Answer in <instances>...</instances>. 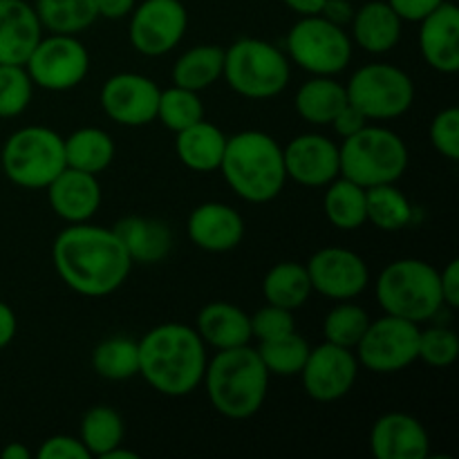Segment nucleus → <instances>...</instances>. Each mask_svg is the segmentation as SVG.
Returning <instances> with one entry per match:
<instances>
[{
    "instance_id": "nucleus-1",
    "label": "nucleus",
    "mask_w": 459,
    "mask_h": 459,
    "mask_svg": "<svg viewBox=\"0 0 459 459\" xmlns=\"http://www.w3.org/2000/svg\"><path fill=\"white\" fill-rule=\"evenodd\" d=\"M52 263L58 278L85 299L115 294L133 269L115 229L90 222L70 224L58 233L52 245Z\"/></svg>"
},
{
    "instance_id": "nucleus-2",
    "label": "nucleus",
    "mask_w": 459,
    "mask_h": 459,
    "mask_svg": "<svg viewBox=\"0 0 459 459\" xmlns=\"http://www.w3.org/2000/svg\"><path fill=\"white\" fill-rule=\"evenodd\" d=\"M139 345V377L164 397H186L204 379V341L195 327L184 323H161L148 330Z\"/></svg>"
},
{
    "instance_id": "nucleus-3",
    "label": "nucleus",
    "mask_w": 459,
    "mask_h": 459,
    "mask_svg": "<svg viewBox=\"0 0 459 459\" xmlns=\"http://www.w3.org/2000/svg\"><path fill=\"white\" fill-rule=\"evenodd\" d=\"M220 173L240 200L267 204L287 184L282 146L263 130H242L227 137Z\"/></svg>"
},
{
    "instance_id": "nucleus-4",
    "label": "nucleus",
    "mask_w": 459,
    "mask_h": 459,
    "mask_svg": "<svg viewBox=\"0 0 459 459\" xmlns=\"http://www.w3.org/2000/svg\"><path fill=\"white\" fill-rule=\"evenodd\" d=\"M269 372L260 361L258 350L249 343L231 350H218L209 359L204 384L209 402L227 420H249L264 406Z\"/></svg>"
},
{
    "instance_id": "nucleus-5",
    "label": "nucleus",
    "mask_w": 459,
    "mask_h": 459,
    "mask_svg": "<svg viewBox=\"0 0 459 459\" xmlns=\"http://www.w3.org/2000/svg\"><path fill=\"white\" fill-rule=\"evenodd\" d=\"M375 296L384 314L421 323L433 321L444 307L439 269L420 258H399L381 269Z\"/></svg>"
},
{
    "instance_id": "nucleus-6",
    "label": "nucleus",
    "mask_w": 459,
    "mask_h": 459,
    "mask_svg": "<svg viewBox=\"0 0 459 459\" xmlns=\"http://www.w3.org/2000/svg\"><path fill=\"white\" fill-rule=\"evenodd\" d=\"M341 178L363 188L397 184L408 170V146L394 130L368 124L339 146Z\"/></svg>"
},
{
    "instance_id": "nucleus-7",
    "label": "nucleus",
    "mask_w": 459,
    "mask_h": 459,
    "mask_svg": "<svg viewBox=\"0 0 459 459\" xmlns=\"http://www.w3.org/2000/svg\"><path fill=\"white\" fill-rule=\"evenodd\" d=\"M222 79L240 97L264 101L285 92L291 79V65L281 48L247 36L224 49Z\"/></svg>"
},
{
    "instance_id": "nucleus-8",
    "label": "nucleus",
    "mask_w": 459,
    "mask_h": 459,
    "mask_svg": "<svg viewBox=\"0 0 459 459\" xmlns=\"http://www.w3.org/2000/svg\"><path fill=\"white\" fill-rule=\"evenodd\" d=\"M4 178L27 191H45L65 169L63 137L48 126H25L7 137L0 151Z\"/></svg>"
},
{
    "instance_id": "nucleus-9",
    "label": "nucleus",
    "mask_w": 459,
    "mask_h": 459,
    "mask_svg": "<svg viewBox=\"0 0 459 459\" xmlns=\"http://www.w3.org/2000/svg\"><path fill=\"white\" fill-rule=\"evenodd\" d=\"M352 39L325 16H303L287 34V58L312 76H336L352 61Z\"/></svg>"
},
{
    "instance_id": "nucleus-10",
    "label": "nucleus",
    "mask_w": 459,
    "mask_h": 459,
    "mask_svg": "<svg viewBox=\"0 0 459 459\" xmlns=\"http://www.w3.org/2000/svg\"><path fill=\"white\" fill-rule=\"evenodd\" d=\"M348 103L366 115L368 121H390L406 115L415 103L411 74L393 63H370L350 76Z\"/></svg>"
},
{
    "instance_id": "nucleus-11",
    "label": "nucleus",
    "mask_w": 459,
    "mask_h": 459,
    "mask_svg": "<svg viewBox=\"0 0 459 459\" xmlns=\"http://www.w3.org/2000/svg\"><path fill=\"white\" fill-rule=\"evenodd\" d=\"M34 88L48 92H67L85 81L90 72L88 48L72 34L40 36L36 48L25 61Z\"/></svg>"
},
{
    "instance_id": "nucleus-12",
    "label": "nucleus",
    "mask_w": 459,
    "mask_h": 459,
    "mask_svg": "<svg viewBox=\"0 0 459 459\" xmlns=\"http://www.w3.org/2000/svg\"><path fill=\"white\" fill-rule=\"evenodd\" d=\"M420 330L417 323L390 314L370 321L354 348L359 366L375 375H394L406 370L417 361Z\"/></svg>"
},
{
    "instance_id": "nucleus-13",
    "label": "nucleus",
    "mask_w": 459,
    "mask_h": 459,
    "mask_svg": "<svg viewBox=\"0 0 459 459\" xmlns=\"http://www.w3.org/2000/svg\"><path fill=\"white\" fill-rule=\"evenodd\" d=\"M188 30V12L179 0H143L130 12L128 40L142 56L173 52Z\"/></svg>"
},
{
    "instance_id": "nucleus-14",
    "label": "nucleus",
    "mask_w": 459,
    "mask_h": 459,
    "mask_svg": "<svg viewBox=\"0 0 459 459\" xmlns=\"http://www.w3.org/2000/svg\"><path fill=\"white\" fill-rule=\"evenodd\" d=\"M312 291L327 300H354L370 285V269L366 260L352 249L323 247L307 260Z\"/></svg>"
},
{
    "instance_id": "nucleus-15",
    "label": "nucleus",
    "mask_w": 459,
    "mask_h": 459,
    "mask_svg": "<svg viewBox=\"0 0 459 459\" xmlns=\"http://www.w3.org/2000/svg\"><path fill=\"white\" fill-rule=\"evenodd\" d=\"M359 361L354 350L341 348L334 343H321L309 348L307 361L300 370L303 388L314 402L330 403L339 402L352 393L359 379Z\"/></svg>"
},
{
    "instance_id": "nucleus-16",
    "label": "nucleus",
    "mask_w": 459,
    "mask_h": 459,
    "mask_svg": "<svg viewBox=\"0 0 459 459\" xmlns=\"http://www.w3.org/2000/svg\"><path fill=\"white\" fill-rule=\"evenodd\" d=\"M160 85L137 72L112 74L101 85L99 101L106 117L126 128H142L157 119Z\"/></svg>"
},
{
    "instance_id": "nucleus-17",
    "label": "nucleus",
    "mask_w": 459,
    "mask_h": 459,
    "mask_svg": "<svg viewBox=\"0 0 459 459\" xmlns=\"http://www.w3.org/2000/svg\"><path fill=\"white\" fill-rule=\"evenodd\" d=\"M287 179L307 188H325L341 175L339 143L318 133H305L282 146Z\"/></svg>"
},
{
    "instance_id": "nucleus-18",
    "label": "nucleus",
    "mask_w": 459,
    "mask_h": 459,
    "mask_svg": "<svg viewBox=\"0 0 459 459\" xmlns=\"http://www.w3.org/2000/svg\"><path fill=\"white\" fill-rule=\"evenodd\" d=\"M48 200L54 213L67 224L90 222L101 209L103 191L99 175L83 173L65 166L52 182L48 184Z\"/></svg>"
},
{
    "instance_id": "nucleus-19",
    "label": "nucleus",
    "mask_w": 459,
    "mask_h": 459,
    "mask_svg": "<svg viewBox=\"0 0 459 459\" xmlns=\"http://www.w3.org/2000/svg\"><path fill=\"white\" fill-rule=\"evenodd\" d=\"M186 233L197 249L227 254L245 238V218L240 211L224 202H204L188 215Z\"/></svg>"
},
{
    "instance_id": "nucleus-20",
    "label": "nucleus",
    "mask_w": 459,
    "mask_h": 459,
    "mask_svg": "<svg viewBox=\"0 0 459 459\" xmlns=\"http://www.w3.org/2000/svg\"><path fill=\"white\" fill-rule=\"evenodd\" d=\"M370 451L377 459H426L430 455L429 430L406 412H385L370 429Z\"/></svg>"
},
{
    "instance_id": "nucleus-21",
    "label": "nucleus",
    "mask_w": 459,
    "mask_h": 459,
    "mask_svg": "<svg viewBox=\"0 0 459 459\" xmlns=\"http://www.w3.org/2000/svg\"><path fill=\"white\" fill-rule=\"evenodd\" d=\"M420 52L439 74L459 72V9L444 0L420 22Z\"/></svg>"
},
{
    "instance_id": "nucleus-22",
    "label": "nucleus",
    "mask_w": 459,
    "mask_h": 459,
    "mask_svg": "<svg viewBox=\"0 0 459 459\" xmlns=\"http://www.w3.org/2000/svg\"><path fill=\"white\" fill-rule=\"evenodd\" d=\"M43 36V25L27 0H0V65H25Z\"/></svg>"
},
{
    "instance_id": "nucleus-23",
    "label": "nucleus",
    "mask_w": 459,
    "mask_h": 459,
    "mask_svg": "<svg viewBox=\"0 0 459 459\" xmlns=\"http://www.w3.org/2000/svg\"><path fill=\"white\" fill-rule=\"evenodd\" d=\"M126 254L133 264H157L164 263L173 251V231L166 222L143 215H128L115 224Z\"/></svg>"
},
{
    "instance_id": "nucleus-24",
    "label": "nucleus",
    "mask_w": 459,
    "mask_h": 459,
    "mask_svg": "<svg viewBox=\"0 0 459 459\" xmlns=\"http://www.w3.org/2000/svg\"><path fill=\"white\" fill-rule=\"evenodd\" d=\"M350 25L352 43L368 54H388L402 40L403 21L385 0H370L363 7L354 9Z\"/></svg>"
},
{
    "instance_id": "nucleus-25",
    "label": "nucleus",
    "mask_w": 459,
    "mask_h": 459,
    "mask_svg": "<svg viewBox=\"0 0 459 459\" xmlns=\"http://www.w3.org/2000/svg\"><path fill=\"white\" fill-rule=\"evenodd\" d=\"M195 330L206 348L213 350H231L249 343L251 336V318L245 309L238 305L215 300L204 305L197 314Z\"/></svg>"
},
{
    "instance_id": "nucleus-26",
    "label": "nucleus",
    "mask_w": 459,
    "mask_h": 459,
    "mask_svg": "<svg viewBox=\"0 0 459 459\" xmlns=\"http://www.w3.org/2000/svg\"><path fill=\"white\" fill-rule=\"evenodd\" d=\"M224 148H227V134L206 119L175 133V152L179 161L195 173L218 170Z\"/></svg>"
},
{
    "instance_id": "nucleus-27",
    "label": "nucleus",
    "mask_w": 459,
    "mask_h": 459,
    "mask_svg": "<svg viewBox=\"0 0 459 459\" xmlns=\"http://www.w3.org/2000/svg\"><path fill=\"white\" fill-rule=\"evenodd\" d=\"M345 103V85L334 76H312L300 85L294 99L296 112L312 126H330Z\"/></svg>"
},
{
    "instance_id": "nucleus-28",
    "label": "nucleus",
    "mask_w": 459,
    "mask_h": 459,
    "mask_svg": "<svg viewBox=\"0 0 459 459\" xmlns=\"http://www.w3.org/2000/svg\"><path fill=\"white\" fill-rule=\"evenodd\" d=\"M63 148H65V164L70 169L92 175L103 173L112 164L117 152L115 139L106 130L94 126H85L63 137Z\"/></svg>"
},
{
    "instance_id": "nucleus-29",
    "label": "nucleus",
    "mask_w": 459,
    "mask_h": 459,
    "mask_svg": "<svg viewBox=\"0 0 459 459\" xmlns=\"http://www.w3.org/2000/svg\"><path fill=\"white\" fill-rule=\"evenodd\" d=\"M415 220V206L397 184L366 188V222L379 231H402Z\"/></svg>"
},
{
    "instance_id": "nucleus-30",
    "label": "nucleus",
    "mask_w": 459,
    "mask_h": 459,
    "mask_svg": "<svg viewBox=\"0 0 459 459\" xmlns=\"http://www.w3.org/2000/svg\"><path fill=\"white\" fill-rule=\"evenodd\" d=\"M224 48L220 45H195L186 49L173 65V85L202 92L222 79Z\"/></svg>"
},
{
    "instance_id": "nucleus-31",
    "label": "nucleus",
    "mask_w": 459,
    "mask_h": 459,
    "mask_svg": "<svg viewBox=\"0 0 459 459\" xmlns=\"http://www.w3.org/2000/svg\"><path fill=\"white\" fill-rule=\"evenodd\" d=\"M323 211L334 229L357 231L366 224V188L339 175L325 186Z\"/></svg>"
},
{
    "instance_id": "nucleus-32",
    "label": "nucleus",
    "mask_w": 459,
    "mask_h": 459,
    "mask_svg": "<svg viewBox=\"0 0 459 459\" xmlns=\"http://www.w3.org/2000/svg\"><path fill=\"white\" fill-rule=\"evenodd\" d=\"M312 294L314 291L312 282H309L307 267L299 263H291V260L273 264L263 281L264 300L269 305L291 309V312L303 307Z\"/></svg>"
},
{
    "instance_id": "nucleus-33",
    "label": "nucleus",
    "mask_w": 459,
    "mask_h": 459,
    "mask_svg": "<svg viewBox=\"0 0 459 459\" xmlns=\"http://www.w3.org/2000/svg\"><path fill=\"white\" fill-rule=\"evenodd\" d=\"M43 30L52 34H83L99 18L97 0H36Z\"/></svg>"
},
{
    "instance_id": "nucleus-34",
    "label": "nucleus",
    "mask_w": 459,
    "mask_h": 459,
    "mask_svg": "<svg viewBox=\"0 0 459 459\" xmlns=\"http://www.w3.org/2000/svg\"><path fill=\"white\" fill-rule=\"evenodd\" d=\"M126 426L119 412L110 406H92L81 417L79 439L90 457H106L124 444Z\"/></svg>"
},
{
    "instance_id": "nucleus-35",
    "label": "nucleus",
    "mask_w": 459,
    "mask_h": 459,
    "mask_svg": "<svg viewBox=\"0 0 459 459\" xmlns=\"http://www.w3.org/2000/svg\"><path fill=\"white\" fill-rule=\"evenodd\" d=\"M92 370L101 379L128 381L139 375V345L130 336H110L92 352Z\"/></svg>"
},
{
    "instance_id": "nucleus-36",
    "label": "nucleus",
    "mask_w": 459,
    "mask_h": 459,
    "mask_svg": "<svg viewBox=\"0 0 459 459\" xmlns=\"http://www.w3.org/2000/svg\"><path fill=\"white\" fill-rule=\"evenodd\" d=\"M255 350H258L260 361L264 363L269 375L299 377L305 361H307L309 343L299 332H291V334L281 336V339L260 341Z\"/></svg>"
},
{
    "instance_id": "nucleus-37",
    "label": "nucleus",
    "mask_w": 459,
    "mask_h": 459,
    "mask_svg": "<svg viewBox=\"0 0 459 459\" xmlns=\"http://www.w3.org/2000/svg\"><path fill=\"white\" fill-rule=\"evenodd\" d=\"M368 325H370V316L361 305H357L354 300H336V305L323 321V334H325L327 343L354 350Z\"/></svg>"
},
{
    "instance_id": "nucleus-38",
    "label": "nucleus",
    "mask_w": 459,
    "mask_h": 459,
    "mask_svg": "<svg viewBox=\"0 0 459 459\" xmlns=\"http://www.w3.org/2000/svg\"><path fill=\"white\" fill-rule=\"evenodd\" d=\"M157 119L170 133H179V130L204 119V103H202L200 92L179 88V85L161 90L160 103H157Z\"/></svg>"
},
{
    "instance_id": "nucleus-39",
    "label": "nucleus",
    "mask_w": 459,
    "mask_h": 459,
    "mask_svg": "<svg viewBox=\"0 0 459 459\" xmlns=\"http://www.w3.org/2000/svg\"><path fill=\"white\" fill-rule=\"evenodd\" d=\"M34 83L25 65H0V119H13L30 108Z\"/></svg>"
},
{
    "instance_id": "nucleus-40",
    "label": "nucleus",
    "mask_w": 459,
    "mask_h": 459,
    "mask_svg": "<svg viewBox=\"0 0 459 459\" xmlns=\"http://www.w3.org/2000/svg\"><path fill=\"white\" fill-rule=\"evenodd\" d=\"M459 357V339L455 330L444 325H433L420 330L417 345V361H424L430 368H448Z\"/></svg>"
},
{
    "instance_id": "nucleus-41",
    "label": "nucleus",
    "mask_w": 459,
    "mask_h": 459,
    "mask_svg": "<svg viewBox=\"0 0 459 459\" xmlns=\"http://www.w3.org/2000/svg\"><path fill=\"white\" fill-rule=\"evenodd\" d=\"M251 336L255 341H272L296 332V318L291 309L278 305H264L258 312L251 314Z\"/></svg>"
},
{
    "instance_id": "nucleus-42",
    "label": "nucleus",
    "mask_w": 459,
    "mask_h": 459,
    "mask_svg": "<svg viewBox=\"0 0 459 459\" xmlns=\"http://www.w3.org/2000/svg\"><path fill=\"white\" fill-rule=\"evenodd\" d=\"M429 134L430 143L439 155L451 161L459 160V110L455 106L444 108L433 117Z\"/></svg>"
},
{
    "instance_id": "nucleus-43",
    "label": "nucleus",
    "mask_w": 459,
    "mask_h": 459,
    "mask_svg": "<svg viewBox=\"0 0 459 459\" xmlns=\"http://www.w3.org/2000/svg\"><path fill=\"white\" fill-rule=\"evenodd\" d=\"M39 459H92L85 446L81 444L79 437L72 435H52L45 442H40L39 451H36Z\"/></svg>"
},
{
    "instance_id": "nucleus-44",
    "label": "nucleus",
    "mask_w": 459,
    "mask_h": 459,
    "mask_svg": "<svg viewBox=\"0 0 459 459\" xmlns=\"http://www.w3.org/2000/svg\"><path fill=\"white\" fill-rule=\"evenodd\" d=\"M393 7V12L403 22H421L430 12L439 7L444 0H385Z\"/></svg>"
},
{
    "instance_id": "nucleus-45",
    "label": "nucleus",
    "mask_w": 459,
    "mask_h": 459,
    "mask_svg": "<svg viewBox=\"0 0 459 459\" xmlns=\"http://www.w3.org/2000/svg\"><path fill=\"white\" fill-rule=\"evenodd\" d=\"M368 124H370V121L366 119V115H363L361 110H357L352 103H345V106L336 112V117L332 119L330 126L334 128V133L339 134L341 139H348L352 137V134H357L361 128H366Z\"/></svg>"
},
{
    "instance_id": "nucleus-46",
    "label": "nucleus",
    "mask_w": 459,
    "mask_h": 459,
    "mask_svg": "<svg viewBox=\"0 0 459 459\" xmlns=\"http://www.w3.org/2000/svg\"><path fill=\"white\" fill-rule=\"evenodd\" d=\"M439 290H442L444 307H459V260H451L439 272Z\"/></svg>"
},
{
    "instance_id": "nucleus-47",
    "label": "nucleus",
    "mask_w": 459,
    "mask_h": 459,
    "mask_svg": "<svg viewBox=\"0 0 459 459\" xmlns=\"http://www.w3.org/2000/svg\"><path fill=\"white\" fill-rule=\"evenodd\" d=\"M321 16H325L327 21H332L334 25L345 27L350 25V21H352L354 7L350 0H325Z\"/></svg>"
},
{
    "instance_id": "nucleus-48",
    "label": "nucleus",
    "mask_w": 459,
    "mask_h": 459,
    "mask_svg": "<svg viewBox=\"0 0 459 459\" xmlns=\"http://www.w3.org/2000/svg\"><path fill=\"white\" fill-rule=\"evenodd\" d=\"M137 0H97V12L108 21H119V18L130 16Z\"/></svg>"
},
{
    "instance_id": "nucleus-49",
    "label": "nucleus",
    "mask_w": 459,
    "mask_h": 459,
    "mask_svg": "<svg viewBox=\"0 0 459 459\" xmlns=\"http://www.w3.org/2000/svg\"><path fill=\"white\" fill-rule=\"evenodd\" d=\"M18 332V321H16V312L9 307L7 303L0 300V352L7 348L9 343L13 341Z\"/></svg>"
},
{
    "instance_id": "nucleus-50",
    "label": "nucleus",
    "mask_w": 459,
    "mask_h": 459,
    "mask_svg": "<svg viewBox=\"0 0 459 459\" xmlns=\"http://www.w3.org/2000/svg\"><path fill=\"white\" fill-rule=\"evenodd\" d=\"M282 3H285L291 12L299 13V16L303 18V16H318V13L323 12L325 0H282Z\"/></svg>"
},
{
    "instance_id": "nucleus-51",
    "label": "nucleus",
    "mask_w": 459,
    "mask_h": 459,
    "mask_svg": "<svg viewBox=\"0 0 459 459\" xmlns=\"http://www.w3.org/2000/svg\"><path fill=\"white\" fill-rule=\"evenodd\" d=\"M0 457L3 459H30L31 451L22 442H9L7 446L0 451Z\"/></svg>"
},
{
    "instance_id": "nucleus-52",
    "label": "nucleus",
    "mask_w": 459,
    "mask_h": 459,
    "mask_svg": "<svg viewBox=\"0 0 459 459\" xmlns=\"http://www.w3.org/2000/svg\"><path fill=\"white\" fill-rule=\"evenodd\" d=\"M103 459H139V453H134V451H126V448L117 446L115 451L108 453V455L103 457Z\"/></svg>"
}]
</instances>
